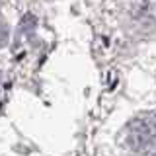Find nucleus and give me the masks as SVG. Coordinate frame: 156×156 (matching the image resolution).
I'll return each mask as SVG.
<instances>
[{"mask_svg":"<svg viewBox=\"0 0 156 156\" xmlns=\"http://www.w3.org/2000/svg\"><path fill=\"white\" fill-rule=\"evenodd\" d=\"M127 143L136 152L156 154V113H143L127 125Z\"/></svg>","mask_w":156,"mask_h":156,"instance_id":"obj_1","label":"nucleus"}]
</instances>
